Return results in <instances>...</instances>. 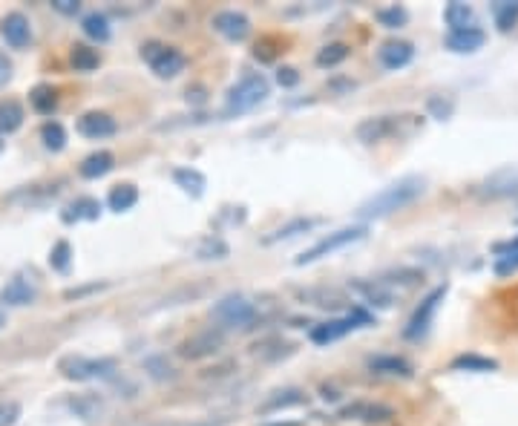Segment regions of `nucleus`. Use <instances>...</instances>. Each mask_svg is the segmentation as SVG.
I'll return each mask as SVG.
<instances>
[{
  "instance_id": "f257e3e1",
  "label": "nucleus",
  "mask_w": 518,
  "mask_h": 426,
  "mask_svg": "<svg viewBox=\"0 0 518 426\" xmlns=\"http://www.w3.org/2000/svg\"><path fill=\"white\" fill-rule=\"evenodd\" d=\"M426 190V179L423 176H404V179L392 182L389 187H383L380 194H375L372 199H366L358 216L360 219H383L395 211H404L406 204H412Z\"/></svg>"
},
{
  "instance_id": "f03ea898",
  "label": "nucleus",
  "mask_w": 518,
  "mask_h": 426,
  "mask_svg": "<svg viewBox=\"0 0 518 426\" xmlns=\"http://www.w3.org/2000/svg\"><path fill=\"white\" fill-rule=\"evenodd\" d=\"M268 93H271L268 78L259 76V72H250V76L236 81L228 90V110L231 113H248V110L259 107L262 101L268 98Z\"/></svg>"
},
{
  "instance_id": "7ed1b4c3",
  "label": "nucleus",
  "mask_w": 518,
  "mask_h": 426,
  "mask_svg": "<svg viewBox=\"0 0 518 426\" xmlns=\"http://www.w3.org/2000/svg\"><path fill=\"white\" fill-rule=\"evenodd\" d=\"M363 237H366V225H351V228L332 231V233H325L320 242L311 245L308 251H303L297 259H294V266H311V262H317L323 257H332L334 251H340V248H346L351 242H360Z\"/></svg>"
},
{
  "instance_id": "20e7f679",
  "label": "nucleus",
  "mask_w": 518,
  "mask_h": 426,
  "mask_svg": "<svg viewBox=\"0 0 518 426\" xmlns=\"http://www.w3.org/2000/svg\"><path fill=\"white\" fill-rule=\"evenodd\" d=\"M58 372L67 380H76V384H84V380L93 377H113L115 375V360L110 358H84V355H67L58 360Z\"/></svg>"
},
{
  "instance_id": "39448f33",
  "label": "nucleus",
  "mask_w": 518,
  "mask_h": 426,
  "mask_svg": "<svg viewBox=\"0 0 518 426\" xmlns=\"http://www.w3.org/2000/svg\"><path fill=\"white\" fill-rule=\"evenodd\" d=\"M214 317L222 322V326H240L248 329L259 320V308L257 303H250L242 294H228L214 305Z\"/></svg>"
},
{
  "instance_id": "423d86ee",
  "label": "nucleus",
  "mask_w": 518,
  "mask_h": 426,
  "mask_svg": "<svg viewBox=\"0 0 518 426\" xmlns=\"http://www.w3.org/2000/svg\"><path fill=\"white\" fill-rule=\"evenodd\" d=\"M141 58L147 64H150V69L156 72L159 78H176L179 72L185 69V55L179 50H173V47H165V43H144L141 47Z\"/></svg>"
},
{
  "instance_id": "0eeeda50",
  "label": "nucleus",
  "mask_w": 518,
  "mask_h": 426,
  "mask_svg": "<svg viewBox=\"0 0 518 426\" xmlns=\"http://www.w3.org/2000/svg\"><path fill=\"white\" fill-rule=\"evenodd\" d=\"M222 346H225V331L211 326V329L196 331V334H190L187 340H182L179 343V355L185 360H204V358L219 355Z\"/></svg>"
},
{
  "instance_id": "6e6552de",
  "label": "nucleus",
  "mask_w": 518,
  "mask_h": 426,
  "mask_svg": "<svg viewBox=\"0 0 518 426\" xmlns=\"http://www.w3.org/2000/svg\"><path fill=\"white\" fill-rule=\"evenodd\" d=\"M363 322H368V314H363V312L354 308V312L346 314V317H337V320H329V322H320V326H314V329H311V340H314L317 346L334 343V340H340V337H346L349 331H354L358 326H363Z\"/></svg>"
},
{
  "instance_id": "1a4fd4ad",
  "label": "nucleus",
  "mask_w": 518,
  "mask_h": 426,
  "mask_svg": "<svg viewBox=\"0 0 518 426\" xmlns=\"http://www.w3.org/2000/svg\"><path fill=\"white\" fill-rule=\"evenodd\" d=\"M443 297H447V286L435 288L432 294H429V297L421 300V305L414 308V314H412L409 326L404 331L409 340H418V337H423L429 331V326H432V317H435V312H438V305H441Z\"/></svg>"
},
{
  "instance_id": "9d476101",
  "label": "nucleus",
  "mask_w": 518,
  "mask_h": 426,
  "mask_svg": "<svg viewBox=\"0 0 518 426\" xmlns=\"http://www.w3.org/2000/svg\"><path fill=\"white\" fill-rule=\"evenodd\" d=\"M0 35L9 43L12 50H26L32 43V26H29L26 14L21 12H9L4 21H0Z\"/></svg>"
},
{
  "instance_id": "9b49d317",
  "label": "nucleus",
  "mask_w": 518,
  "mask_h": 426,
  "mask_svg": "<svg viewBox=\"0 0 518 426\" xmlns=\"http://www.w3.org/2000/svg\"><path fill=\"white\" fill-rule=\"evenodd\" d=\"M397 124H401V119H395V115H377V119L360 122L354 133H358L363 144H380L389 136H397Z\"/></svg>"
},
{
  "instance_id": "f8f14e48",
  "label": "nucleus",
  "mask_w": 518,
  "mask_h": 426,
  "mask_svg": "<svg viewBox=\"0 0 518 426\" xmlns=\"http://www.w3.org/2000/svg\"><path fill=\"white\" fill-rule=\"evenodd\" d=\"M214 29L228 41H245L250 35V21L248 14L236 12V9H225L214 14Z\"/></svg>"
},
{
  "instance_id": "ddd939ff",
  "label": "nucleus",
  "mask_w": 518,
  "mask_h": 426,
  "mask_svg": "<svg viewBox=\"0 0 518 426\" xmlns=\"http://www.w3.org/2000/svg\"><path fill=\"white\" fill-rule=\"evenodd\" d=\"M115 130H118V124H115V119H113L110 113L93 110V113H84L81 119H78V133L84 139H93V141L115 136Z\"/></svg>"
},
{
  "instance_id": "4468645a",
  "label": "nucleus",
  "mask_w": 518,
  "mask_h": 426,
  "mask_svg": "<svg viewBox=\"0 0 518 426\" xmlns=\"http://www.w3.org/2000/svg\"><path fill=\"white\" fill-rule=\"evenodd\" d=\"M343 421H360V423H386L395 418V409L383 406V403H368V401H358L346 406L343 412H340Z\"/></svg>"
},
{
  "instance_id": "2eb2a0df",
  "label": "nucleus",
  "mask_w": 518,
  "mask_h": 426,
  "mask_svg": "<svg viewBox=\"0 0 518 426\" xmlns=\"http://www.w3.org/2000/svg\"><path fill=\"white\" fill-rule=\"evenodd\" d=\"M69 412L86 421V423H95L104 418V398L101 394H93V392H84V394H72V398L67 401Z\"/></svg>"
},
{
  "instance_id": "dca6fc26",
  "label": "nucleus",
  "mask_w": 518,
  "mask_h": 426,
  "mask_svg": "<svg viewBox=\"0 0 518 426\" xmlns=\"http://www.w3.org/2000/svg\"><path fill=\"white\" fill-rule=\"evenodd\" d=\"M300 297L308 305H317V308H332V312H340V308L349 305V297L340 288H329V286H320V288H303Z\"/></svg>"
},
{
  "instance_id": "f3484780",
  "label": "nucleus",
  "mask_w": 518,
  "mask_h": 426,
  "mask_svg": "<svg viewBox=\"0 0 518 426\" xmlns=\"http://www.w3.org/2000/svg\"><path fill=\"white\" fill-rule=\"evenodd\" d=\"M447 50L458 52V55H467V52H478L484 43H486V35L484 29H458V32H450L447 35Z\"/></svg>"
},
{
  "instance_id": "a211bd4d",
  "label": "nucleus",
  "mask_w": 518,
  "mask_h": 426,
  "mask_svg": "<svg viewBox=\"0 0 518 426\" xmlns=\"http://www.w3.org/2000/svg\"><path fill=\"white\" fill-rule=\"evenodd\" d=\"M412 55H414V50H412L409 41H386L377 50L380 64L386 67V69H404L412 61Z\"/></svg>"
},
{
  "instance_id": "6ab92c4d",
  "label": "nucleus",
  "mask_w": 518,
  "mask_h": 426,
  "mask_svg": "<svg viewBox=\"0 0 518 426\" xmlns=\"http://www.w3.org/2000/svg\"><path fill=\"white\" fill-rule=\"evenodd\" d=\"M38 297V288L26 280V276H14V280H9L4 286V291H0V303L4 305H29L35 303Z\"/></svg>"
},
{
  "instance_id": "aec40b11",
  "label": "nucleus",
  "mask_w": 518,
  "mask_h": 426,
  "mask_svg": "<svg viewBox=\"0 0 518 426\" xmlns=\"http://www.w3.org/2000/svg\"><path fill=\"white\" fill-rule=\"evenodd\" d=\"M515 190H518V165L501 168L484 182V194H490V196H510Z\"/></svg>"
},
{
  "instance_id": "412c9836",
  "label": "nucleus",
  "mask_w": 518,
  "mask_h": 426,
  "mask_svg": "<svg viewBox=\"0 0 518 426\" xmlns=\"http://www.w3.org/2000/svg\"><path fill=\"white\" fill-rule=\"evenodd\" d=\"M443 21H447L450 32H458V29H476L478 18H476V9L467 6V4H450L443 9Z\"/></svg>"
},
{
  "instance_id": "4be33fe9",
  "label": "nucleus",
  "mask_w": 518,
  "mask_h": 426,
  "mask_svg": "<svg viewBox=\"0 0 518 426\" xmlns=\"http://www.w3.org/2000/svg\"><path fill=\"white\" fill-rule=\"evenodd\" d=\"M115 168V159L113 153L107 150H98V153H90L84 161H81V176L84 179H101V176H107L110 170Z\"/></svg>"
},
{
  "instance_id": "5701e85b",
  "label": "nucleus",
  "mask_w": 518,
  "mask_h": 426,
  "mask_svg": "<svg viewBox=\"0 0 518 426\" xmlns=\"http://www.w3.org/2000/svg\"><path fill=\"white\" fill-rule=\"evenodd\" d=\"M136 202H139V187L130 185V182L115 185V187L110 190V196H107L110 211H115V213H124V211H130V208H136Z\"/></svg>"
},
{
  "instance_id": "b1692460",
  "label": "nucleus",
  "mask_w": 518,
  "mask_h": 426,
  "mask_svg": "<svg viewBox=\"0 0 518 426\" xmlns=\"http://www.w3.org/2000/svg\"><path fill=\"white\" fill-rule=\"evenodd\" d=\"M305 401H308V398H305V392H300V389H283V392H274L271 398L259 406V412H262V415H268V412H277V409L300 406V403H305Z\"/></svg>"
},
{
  "instance_id": "393cba45",
  "label": "nucleus",
  "mask_w": 518,
  "mask_h": 426,
  "mask_svg": "<svg viewBox=\"0 0 518 426\" xmlns=\"http://www.w3.org/2000/svg\"><path fill=\"white\" fill-rule=\"evenodd\" d=\"M98 213H101L98 199L81 196V199H76L72 204H67V211H64L61 219H64L67 225H72V222H78V219H98Z\"/></svg>"
},
{
  "instance_id": "a878e982",
  "label": "nucleus",
  "mask_w": 518,
  "mask_h": 426,
  "mask_svg": "<svg viewBox=\"0 0 518 426\" xmlns=\"http://www.w3.org/2000/svg\"><path fill=\"white\" fill-rule=\"evenodd\" d=\"M173 179H176V185H179L185 194H190V196H202L204 194V176L196 170V168H176L173 170Z\"/></svg>"
},
{
  "instance_id": "bb28decb",
  "label": "nucleus",
  "mask_w": 518,
  "mask_h": 426,
  "mask_svg": "<svg viewBox=\"0 0 518 426\" xmlns=\"http://www.w3.org/2000/svg\"><path fill=\"white\" fill-rule=\"evenodd\" d=\"M23 124V107L18 101H0V136H9Z\"/></svg>"
},
{
  "instance_id": "cd10ccee",
  "label": "nucleus",
  "mask_w": 518,
  "mask_h": 426,
  "mask_svg": "<svg viewBox=\"0 0 518 426\" xmlns=\"http://www.w3.org/2000/svg\"><path fill=\"white\" fill-rule=\"evenodd\" d=\"M368 369L380 372V375H401V377H409V375H412V366H409L404 358H397V355L372 358V360H368Z\"/></svg>"
},
{
  "instance_id": "c85d7f7f",
  "label": "nucleus",
  "mask_w": 518,
  "mask_h": 426,
  "mask_svg": "<svg viewBox=\"0 0 518 426\" xmlns=\"http://www.w3.org/2000/svg\"><path fill=\"white\" fill-rule=\"evenodd\" d=\"M81 29H84L86 38H93V41H98V43L110 41V21L104 18L101 12H90V14H86V18L81 21Z\"/></svg>"
},
{
  "instance_id": "c756f323",
  "label": "nucleus",
  "mask_w": 518,
  "mask_h": 426,
  "mask_svg": "<svg viewBox=\"0 0 518 426\" xmlns=\"http://www.w3.org/2000/svg\"><path fill=\"white\" fill-rule=\"evenodd\" d=\"M69 61L76 67V72H93L101 64V55L90 47H84V43H76L69 52Z\"/></svg>"
},
{
  "instance_id": "7c9ffc66",
  "label": "nucleus",
  "mask_w": 518,
  "mask_h": 426,
  "mask_svg": "<svg viewBox=\"0 0 518 426\" xmlns=\"http://www.w3.org/2000/svg\"><path fill=\"white\" fill-rule=\"evenodd\" d=\"M452 369L455 372H495L498 363L490 358H481V355H461L452 360Z\"/></svg>"
},
{
  "instance_id": "2f4dec72",
  "label": "nucleus",
  "mask_w": 518,
  "mask_h": 426,
  "mask_svg": "<svg viewBox=\"0 0 518 426\" xmlns=\"http://www.w3.org/2000/svg\"><path fill=\"white\" fill-rule=\"evenodd\" d=\"M29 101H32V107L43 115H50L55 107H58V93L52 90L50 84H38L32 93H29Z\"/></svg>"
},
{
  "instance_id": "473e14b6",
  "label": "nucleus",
  "mask_w": 518,
  "mask_h": 426,
  "mask_svg": "<svg viewBox=\"0 0 518 426\" xmlns=\"http://www.w3.org/2000/svg\"><path fill=\"white\" fill-rule=\"evenodd\" d=\"M41 139L43 144H47V150L58 153V150H64V144H67V133H64V127L58 124V122H47L41 127Z\"/></svg>"
},
{
  "instance_id": "72a5a7b5",
  "label": "nucleus",
  "mask_w": 518,
  "mask_h": 426,
  "mask_svg": "<svg viewBox=\"0 0 518 426\" xmlns=\"http://www.w3.org/2000/svg\"><path fill=\"white\" fill-rule=\"evenodd\" d=\"M311 225V219H291L288 225H283V228H277L271 237H265V245H274V242H279V240H291V237H297V233H305Z\"/></svg>"
},
{
  "instance_id": "f704fd0d",
  "label": "nucleus",
  "mask_w": 518,
  "mask_h": 426,
  "mask_svg": "<svg viewBox=\"0 0 518 426\" xmlns=\"http://www.w3.org/2000/svg\"><path fill=\"white\" fill-rule=\"evenodd\" d=\"M69 262H72V248H69V242H67V240H58V242L52 245V251H50V266H52V271L67 274V271H69Z\"/></svg>"
},
{
  "instance_id": "c9c22d12",
  "label": "nucleus",
  "mask_w": 518,
  "mask_h": 426,
  "mask_svg": "<svg viewBox=\"0 0 518 426\" xmlns=\"http://www.w3.org/2000/svg\"><path fill=\"white\" fill-rule=\"evenodd\" d=\"M493 14H495V26L501 32H510V29L518 23V4H495L493 6Z\"/></svg>"
},
{
  "instance_id": "e433bc0d",
  "label": "nucleus",
  "mask_w": 518,
  "mask_h": 426,
  "mask_svg": "<svg viewBox=\"0 0 518 426\" xmlns=\"http://www.w3.org/2000/svg\"><path fill=\"white\" fill-rule=\"evenodd\" d=\"M346 58H349L346 43H329V47H323L317 52V64L320 67H337V64H343Z\"/></svg>"
},
{
  "instance_id": "4c0bfd02",
  "label": "nucleus",
  "mask_w": 518,
  "mask_h": 426,
  "mask_svg": "<svg viewBox=\"0 0 518 426\" xmlns=\"http://www.w3.org/2000/svg\"><path fill=\"white\" fill-rule=\"evenodd\" d=\"M377 21L386 29H401L409 21V14H406L404 6H389V9H380L377 12Z\"/></svg>"
},
{
  "instance_id": "58836bf2",
  "label": "nucleus",
  "mask_w": 518,
  "mask_h": 426,
  "mask_svg": "<svg viewBox=\"0 0 518 426\" xmlns=\"http://www.w3.org/2000/svg\"><path fill=\"white\" fill-rule=\"evenodd\" d=\"M222 257H228V245L222 240H207L199 248V259H222Z\"/></svg>"
},
{
  "instance_id": "ea45409f",
  "label": "nucleus",
  "mask_w": 518,
  "mask_h": 426,
  "mask_svg": "<svg viewBox=\"0 0 518 426\" xmlns=\"http://www.w3.org/2000/svg\"><path fill=\"white\" fill-rule=\"evenodd\" d=\"M21 418V406L14 401H0V426H14Z\"/></svg>"
},
{
  "instance_id": "a19ab883",
  "label": "nucleus",
  "mask_w": 518,
  "mask_h": 426,
  "mask_svg": "<svg viewBox=\"0 0 518 426\" xmlns=\"http://www.w3.org/2000/svg\"><path fill=\"white\" fill-rule=\"evenodd\" d=\"M518 271V251H501V257L495 259V274H513Z\"/></svg>"
},
{
  "instance_id": "79ce46f5",
  "label": "nucleus",
  "mask_w": 518,
  "mask_h": 426,
  "mask_svg": "<svg viewBox=\"0 0 518 426\" xmlns=\"http://www.w3.org/2000/svg\"><path fill=\"white\" fill-rule=\"evenodd\" d=\"M144 366H147V369H159V372L153 375L156 380H168V377H173V366H170V363H165V360H159V358L147 360Z\"/></svg>"
},
{
  "instance_id": "37998d69",
  "label": "nucleus",
  "mask_w": 518,
  "mask_h": 426,
  "mask_svg": "<svg viewBox=\"0 0 518 426\" xmlns=\"http://www.w3.org/2000/svg\"><path fill=\"white\" fill-rule=\"evenodd\" d=\"M277 81H279V86H297L300 84V72L294 67H283L277 72Z\"/></svg>"
},
{
  "instance_id": "c03bdc74",
  "label": "nucleus",
  "mask_w": 518,
  "mask_h": 426,
  "mask_svg": "<svg viewBox=\"0 0 518 426\" xmlns=\"http://www.w3.org/2000/svg\"><path fill=\"white\" fill-rule=\"evenodd\" d=\"M52 9L61 12V14H78L81 4L78 0H52Z\"/></svg>"
},
{
  "instance_id": "a18cd8bd",
  "label": "nucleus",
  "mask_w": 518,
  "mask_h": 426,
  "mask_svg": "<svg viewBox=\"0 0 518 426\" xmlns=\"http://www.w3.org/2000/svg\"><path fill=\"white\" fill-rule=\"evenodd\" d=\"M12 81V61L0 52V86H6Z\"/></svg>"
},
{
  "instance_id": "49530a36",
  "label": "nucleus",
  "mask_w": 518,
  "mask_h": 426,
  "mask_svg": "<svg viewBox=\"0 0 518 426\" xmlns=\"http://www.w3.org/2000/svg\"><path fill=\"white\" fill-rule=\"evenodd\" d=\"M268 426H303V423H268Z\"/></svg>"
},
{
  "instance_id": "de8ad7c7",
  "label": "nucleus",
  "mask_w": 518,
  "mask_h": 426,
  "mask_svg": "<svg viewBox=\"0 0 518 426\" xmlns=\"http://www.w3.org/2000/svg\"><path fill=\"white\" fill-rule=\"evenodd\" d=\"M4 322H6V317H4V312H0V326H4Z\"/></svg>"
},
{
  "instance_id": "09e8293b",
  "label": "nucleus",
  "mask_w": 518,
  "mask_h": 426,
  "mask_svg": "<svg viewBox=\"0 0 518 426\" xmlns=\"http://www.w3.org/2000/svg\"><path fill=\"white\" fill-rule=\"evenodd\" d=\"M0 153H4V141H0Z\"/></svg>"
}]
</instances>
